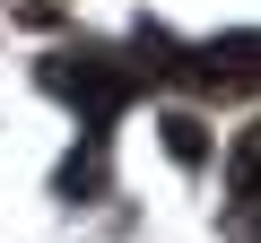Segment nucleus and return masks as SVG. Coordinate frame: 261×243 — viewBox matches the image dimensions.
I'll return each mask as SVG.
<instances>
[{"mask_svg": "<svg viewBox=\"0 0 261 243\" xmlns=\"http://www.w3.org/2000/svg\"><path fill=\"white\" fill-rule=\"evenodd\" d=\"M35 87H44L53 104H70L87 131H105V122L140 96V78H130V61H122L113 44H61V52H44V61H35Z\"/></svg>", "mask_w": 261, "mask_h": 243, "instance_id": "1", "label": "nucleus"}, {"mask_svg": "<svg viewBox=\"0 0 261 243\" xmlns=\"http://www.w3.org/2000/svg\"><path fill=\"white\" fill-rule=\"evenodd\" d=\"M174 87H192V96H209V104H252V96H261V35L235 26V35L183 52V61H174Z\"/></svg>", "mask_w": 261, "mask_h": 243, "instance_id": "2", "label": "nucleus"}, {"mask_svg": "<svg viewBox=\"0 0 261 243\" xmlns=\"http://www.w3.org/2000/svg\"><path fill=\"white\" fill-rule=\"evenodd\" d=\"M226 217L252 234L261 226V122H252V131L226 148Z\"/></svg>", "mask_w": 261, "mask_h": 243, "instance_id": "3", "label": "nucleus"}, {"mask_svg": "<svg viewBox=\"0 0 261 243\" xmlns=\"http://www.w3.org/2000/svg\"><path fill=\"white\" fill-rule=\"evenodd\" d=\"M53 191H61V200H105V191H113V165H105V131H87V139L61 157Z\"/></svg>", "mask_w": 261, "mask_h": 243, "instance_id": "4", "label": "nucleus"}, {"mask_svg": "<svg viewBox=\"0 0 261 243\" xmlns=\"http://www.w3.org/2000/svg\"><path fill=\"white\" fill-rule=\"evenodd\" d=\"M157 131H166V148H174L183 165H209V131H200V122H192V113H166V122H157Z\"/></svg>", "mask_w": 261, "mask_h": 243, "instance_id": "5", "label": "nucleus"}]
</instances>
